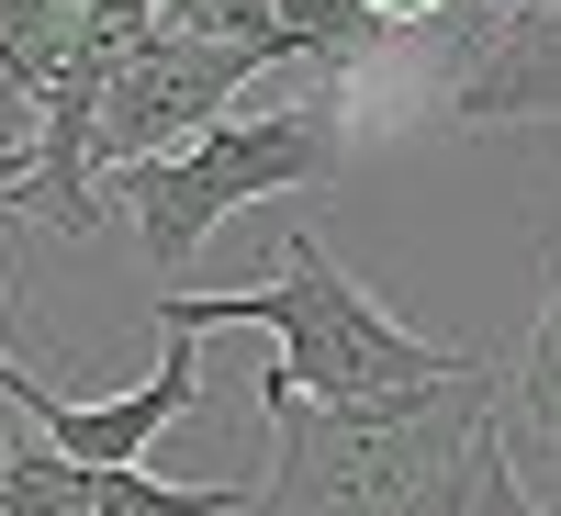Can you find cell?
I'll list each match as a JSON object with an SVG mask.
<instances>
[{
    "label": "cell",
    "instance_id": "cell-1",
    "mask_svg": "<svg viewBox=\"0 0 561 516\" xmlns=\"http://www.w3.org/2000/svg\"><path fill=\"white\" fill-rule=\"evenodd\" d=\"M259 404L280 427L259 516H472V460L505 427L494 370H460V382L404 393V404H314L270 359Z\"/></svg>",
    "mask_w": 561,
    "mask_h": 516
},
{
    "label": "cell",
    "instance_id": "cell-2",
    "mask_svg": "<svg viewBox=\"0 0 561 516\" xmlns=\"http://www.w3.org/2000/svg\"><path fill=\"white\" fill-rule=\"evenodd\" d=\"M169 303L192 314L203 337L214 325H270L280 370H293L314 404H404V393H438L460 370H483L472 348H438V337H415V325H393L337 259H325L314 225H280L270 293H169Z\"/></svg>",
    "mask_w": 561,
    "mask_h": 516
},
{
    "label": "cell",
    "instance_id": "cell-3",
    "mask_svg": "<svg viewBox=\"0 0 561 516\" xmlns=\"http://www.w3.org/2000/svg\"><path fill=\"white\" fill-rule=\"evenodd\" d=\"M337 158H348L337 102H293V113H259V124H214L169 158H124V169H102V192L135 214V248L158 270H180L225 214L293 192V180H337Z\"/></svg>",
    "mask_w": 561,
    "mask_h": 516
},
{
    "label": "cell",
    "instance_id": "cell-4",
    "mask_svg": "<svg viewBox=\"0 0 561 516\" xmlns=\"http://www.w3.org/2000/svg\"><path fill=\"white\" fill-rule=\"evenodd\" d=\"M259 68H270L259 45H203V34H169V23H158V34L113 68L102 169H124V158H169V147H192V135H214L225 102H237Z\"/></svg>",
    "mask_w": 561,
    "mask_h": 516
},
{
    "label": "cell",
    "instance_id": "cell-5",
    "mask_svg": "<svg viewBox=\"0 0 561 516\" xmlns=\"http://www.w3.org/2000/svg\"><path fill=\"white\" fill-rule=\"evenodd\" d=\"M192 404H203V325L180 314V303H158V370H147V382L113 393V404H57V393H34L23 427H45L68 460H90V472H135V449H147L158 427H180Z\"/></svg>",
    "mask_w": 561,
    "mask_h": 516
},
{
    "label": "cell",
    "instance_id": "cell-6",
    "mask_svg": "<svg viewBox=\"0 0 561 516\" xmlns=\"http://www.w3.org/2000/svg\"><path fill=\"white\" fill-rule=\"evenodd\" d=\"M460 124H561V0H517L483 23V57L449 90Z\"/></svg>",
    "mask_w": 561,
    "mask_h": 516
},
{
    "label": "cell",
    "instance_id": "cell-7",
    "mask_svg": "<svg viewBox=\"0 0 561 516\" xmlns=\"http://www.w3.org/2000/svg\"><path fill=\"white\" fill-rule=\"evenodd\" d=\"M0 516H102V472L68 460L45 427H12L0 438Z\"/></svg>",
    "mask_w": 561,
    "mask_h": 516
},
{
    "label": "cell",
    "instance_id": "cell-8",
    "mask_svg": "<svg viewBox=\"0 0 561 516\" xmlns=\"http://www.w3.org/2000/svg\"><path fill=\"white\" fill-rule=\"evenodd\" d=\"M90 45V23H79V0H0V79L12 90H57L68 79V57Z\"/></svg>",
    "mask_w": 561,
    "mask_h": 516
},
{
    "label": "cell",
    "instance_id": "cell-9",
    "mask_svg": "<svg viewBox=\"0 0 561 516\" xmlns=\"http://www.w3.org/2000/svg\"><path fill=\"white\" fill-rule=\"evenodd\" d=\"M270 23H280V57H314V68H359L382 45L370 0H270Z\"/></svg>",
    "mask_w": 561,
    "mask_h": 516
},
{
    "label": "cell",
    "instance_id": "cell-10",
    "mask_svg": "<svg viewBox=\"0 0 561 516\" xmlns=\"http://www.w3.org/2000/svg\"><path fill=\"white\" fill-rule=\"evenodd\" d=\"M505 404H517V427L539 449H561V259H550V303L528 325V348H517V382H505Z\"/></svg>",
    "mask_w": 561,
    "mask_h": 516
},
{
    "label": "cell",
    "instance_id": "cell-11",
    "mask_svg": "<svg viewBox=\"0 0 561 516\" xmlns=\"http://www.w3.org/2000/svg\"><path fill=\"white\" fill-rule=\"evenodd\" d=\"M225 505H248V494H225V483H147V472H102V516H225Z\"/></svg>",
    "mask_w": 561,
    "mask_h": 516
},
{
    "label": "cell",
    "instance_id": "cell-12",
    "mask_svg": "<svg viewBox=\"0 0 561 516\" xmlns=\"http://www.w3.org/2000/svg\"><path fill=\"white\" fill-rule=\"evenodd\" d=\"M472 516H550V505L517 483V449H505V427H494L483 460H472Z\"/></svg>",
    "mask_w": 561,
    "mask_h": 516
},
{
    "label": "cell",
    "instance_id": "cell-13",
    "mask_svg": "<svg viewBox=\"0 0 561 516\" xmlns=\"http://www.w3.org/2000/svg\"><path fill=\"white\" fill-rule=\"evenodd\" d=\"M370 12H382V34H404V23H449L460 0H370Z\"/></svg>",
    "mask_w": 561,
    "mask_h": 516
},
{
    "label": "cell",
    "instance_id": "cell-14",
    "mask_svg": "<svg viewBox=\"0 0 561 516\" xmlns=\"http://www.w3.org/2000/svg\"><path fill=\"white\" fill-rule=\"evenodd\" d=\"M472 12H483V23H494V12H517V0H472Z\"/></svg>",
    "mask_w": 561,
    "mask_h": 516
}]
</instances>
